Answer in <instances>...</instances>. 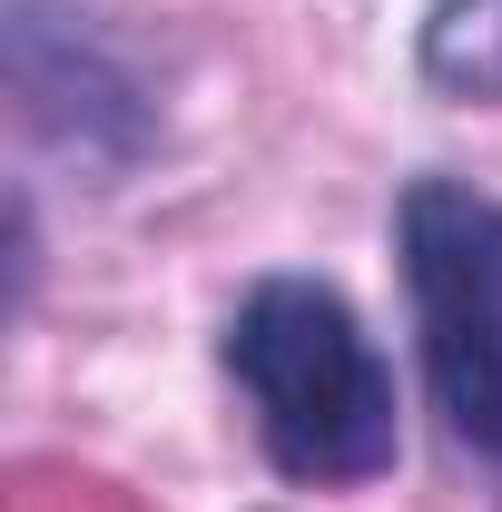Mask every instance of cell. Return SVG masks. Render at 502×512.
I'll list each match as a JSON object with an SVG mask.
<instances>
[{
	"instance_id": "obj_1",
	"label": "cell",
	"mask_w": 502,
	"mask_h": 512,
	"mask_svg": "<svg viewBox=\"0 0 502 512\" xmlns=\"http://www.w3.org/2000/svg\"><path fill=\"white\" fill-rule=\"evenodd\" d=\"M217 365L247 404V434L276 483L306 493H355L384 483L404 453V404L394 365L325 276H256L217 325Z\"/></svg>"
},
{
	"instance_id": "obj_2",
	"label": "cell",
	"mask_w": 502,
	"mask_h": 512,
	"mask_svg": "<svg viewBox=\"0 0 502 512\" xmlns=\"http://www.w3.org/2000/svg\"><path fill=\"white\" fill-rule=\"evenodd\" d=\"M394 276L414 316V365L443 444L502 493V197L473 178L394 188Z\"/></svg>"
},
{
	"instance_id": "obj_4",
	"label": "cell",
	"mask_w": 502,
	"mask_h": 512,
	"mask_svg": "<svg viewBox=\"0 0 502 512\" xmlns=\"http://www.w3.org/2000/svg\"><path fill=\"white\" fill-rule=\"evenodd\" d=\"M414 69L453 109H502V0H434Z\"/></svg>"
},
{
	"instance_id": "obj_3",
	"label": "cell",
	"mask_w": 502,
	"mask_h": 512,
	"mask_svg": "<svg viewBox=\"0 0 502 512\" xmlns=\"http://www.w3.org/2000/svg\"><path fill=\"white\" fill-rule=\"evenodd\" d=\"M0 69H10L20 128L50 158H69L89 188H119L168 138V109H158L148 69L128 60V40L79 0H0Z\"/></svg>"
}]
</instances>
